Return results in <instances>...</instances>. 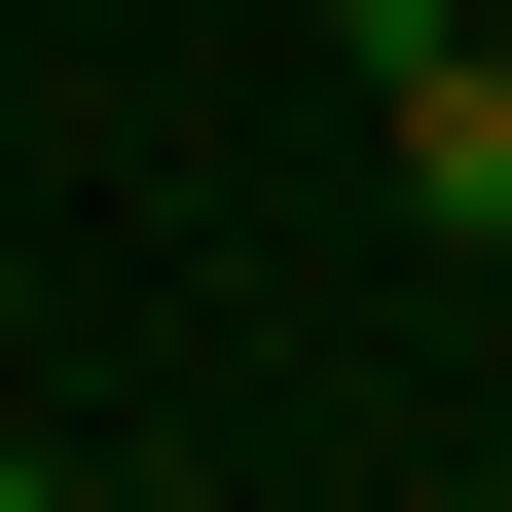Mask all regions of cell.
<instances>
[{
    "mask_svg": "<svg viewBox=\"0 0 512 512\" xmlns=\"http://www.w3.org/2000/svg\"><path fill=\"white\" fill-rule=\"evenodd\" d=\"M330 37H366V110H403V220L512 256V37H476V0H330Z\"/></svg>",
    "mask_w": 512,
    "mask_h": 512,
    "instance_id": "1",
    "label": "cell"
},
{
    "mask_svg": "<svg viewBox=\"0 0 512 512\" xmlns=\"http://www.w3.org/2000/svg\"><path fill=\"white\" fill-rule=\"evenodd\" d=\"M0 512H74V476H37V439H0Z\"/></svg>",
    "mask_w": 512,
    "mask_h": 512,
    "instance_id": "2",
    "label": "cell"
}]
</instances>
